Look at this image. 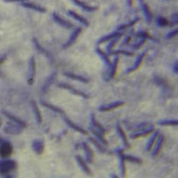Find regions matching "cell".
<instances>
[{"instance_id":"cell-1","label":"cell","mask_w":178,"mask_h":178,"mask_svg":"<svg viewBox=\"0 0 178 178\" xmlns=\"http://www.w3.org/2000/svg\"><path fill=\"white\" fill-rule=\"evenodd\" d=\"M16 163L12 160H3L0 161V173L1 174H8L12 170L15 169Z\"/></svg>"},{"instance_id":"cell-2","label":"cell","mask_w":178,"mask_h":178,"mask_svg":"<svg viewBox=\"0 0 178 178\" xmlns=\"http://www.w3.org/2000/svg\"><path fill=\"white\" fill-rule=\"evenodd\" d=\"M12 146L11 143L8 142H5V143L1 144L0 146V156L2 158H9L12 153Z\"/></svg>"},{"instance_id":"cell-3","label":"cell","mask_w":178,"mask_h":178,"mask_svg":"<svg viewBox=\"0 0 178 178\" xmlns=\"http://www.w3.org/2000/svg\"><path fill=\"white\" fill-rule=\"evenodd\" d=\"M36 66H35V59L33 56L30 60V70H29V77H28V84L33 85L34 81V77L36 74Z\"/></svg>"},{"instance_id":"cell-4","label":"cell","mask_w":178,"mask_h":178,"mask_svg":"<svg viewBox=\"0 0 178 178\" xmlns=\"http://www.w3.org/2000/svg\"><path fill=\"white\" fill-rule=\"evenodd\" d=\"M53 18L56 23H58L62 27L66 28V29H72V28H74V25L72 23L69 22V21H67V20H65L64 18H62L60 15H57V13H55V12L53 13Z\"/></svg>"},{"instance_id":"cell-5","label":"cell","mask_w":178,"mask_h":178,"mask_svg":"<svg viewBox=\"0 0 178 178\" xmlns=\"http://www.w3.org/2000/svg\"><path fill=\"white\" fill-rule=\"evenodd\" d=\"M81 32H82V28H77V29L72 33V35L70 36V38H69V40H68V42L66 44H64V46H63V48L64 49H66V48H68V47H70L72 46L74 42L76 41V39H77V37H78V35H79L80 33H81Z\"/></svg>"},{"instance_id":"cell-6","label":"cell","mask_w":178,"mask_h":178,"mask_svg":"<svg viewBox=\"0 0 178 178\" xmlns=\"http://www.w3.org/2000/svg\"><path fill=\"white\" fill-rule=\"evenodd\" d=\"M33 151L38 154L43 153L44 149H45L44 141L43 140H38V139L34 140L33 143Z\"/></svg>"},{"instance_id":"cell-7","label":"cell","mask_w":178,"mask_h":178,"mask_svg":"<svg viewBox=\"0 0 178 178\" xmlns=\"http://www.w3.org/2000/svg\"><path fill=\"white\" fill-rule=\"evenodd\" d=\"M58 87L63 88V89H66V90H68V91H70L74 94H76V95H78V96H82V97H84V98H89V95L85 94H83V92H81V91H77V90H75V89L73 88L72 86H69L68 84L62 83V84H59V85H58Z\"/></svg>"},{"instance_id":"cell-8","label":"cell","mask_w":178,"mask_h":178,"mask_svg":"<svg viewBox=\"0 0 178 178\" xmlns=\"http://www.w3.org/2000/svg\"><path fill=\"white\" fill-rule=\"evenodd\" d=\"M68 15H70L73 18H74L75 20L79 21L80 23L84 24L85 26H89V25H90L89 21H88L86 18H84L83 16L79 15H78V13H76V12H74V11H69V12H68Z\"/></svg>"},{"instance_id":"cell-9","label":"cell","mask_w":178,"mask_h":178,"mask_svg":"<svg viewBox=\"0 0 178 178\" xmlns=\"http://www.w3.org/2000/svg\"><path fill=\"white\" fill-rule=\"evenodd\" d=\"M73 2L77 5V6H79L81 9L85 10V11H87V12H94V11H96L97 10V7H91L86 3H84L82 1H80V0H73Z\"/></svg>"},{"instance_id":"cell-10","label":"cell","mask_w":178,"mask_h":178,"mask_svg":"<svg viewBox=\"0 0 178 178\" xmlns=\"http://www.w3.org/2000/svg\"><path fill=\"white\" fill-rule=\"evenodd\" d=\"M140 4L142 6V10H143V12L145 13V16L148 20V22H151L152 15V12H151V10H149L148 4L145 3L143 0H140Z\"/></svg>"},{"instance_id":"cell-11","label":"cell","mask_w":178,"mask_h":178,"mask_svg":"<svg viewBox=\"0 0 178 178\" xmlns=\"http://www.w3.org/2000/svg\"><path fill=\"white\" fill-rule=\"evenodd\" d=\"M23 7H25V8H28V9H32V10H34V11H36V12H46L47 10L45 8H43V7H41V6H37V5H35L33 3H27V2H23L22 4Z\"/></svg>"},{"instance_id":"cell-12","label":"cell","mask_w":178,"mask_h":178,"mask_svg":"<svg viewBox=\"0 0 178 178\" xmlns=\"http://www.w3.org/2000/svg\"><path fill=\"white\" fill-rule=\"evenodd\" d=\"M123 105H124V102H116V103H113V104H111V105H108V106L102 107V108H100V111H111L113 109L119 108V107L123 106Z\"/></svg>"},{"instance_id":"cell-13","label":"cell","mask_w":178,"mask_h":178,"mask_svg":"<svg viewBox=\"0 0 178 178\" xmlns=\"http://www.w3.org/2000/svg\"><path fill=\"white\" fill-rule=\"evenodd\" d=\"M65 121H66V123H67L70 128H73V129H74V131H77V132H81V133H84V134H87V133H88L86 131H84L83 129H81L80 127H78L77 125L74 124V123L72 122V121H70V119H68L67 117H65Z\"/></svg>"},{"instance_id":"cell-14","label":"cell","mask_w":178,"mask_h":178,"mask_svg":"<svg viewBox=\"0 0 178 178\" xmlns=\"http://www.w3.org/2000/svg\"><path fill=\"white\" fill-rule=\"evenodd\" d=\"M118 36H122V33H111L110 35H108V36H105L103 37L100 41H98V44H102L104 43V42L106 41H109L111 39H113V38H116Z\"/></svg>"},{"instance_id":"cell-15","label":"cell","mask_w":178,"mask_h":178,"mask_svg":"<svg viewBox=\"0 0 178 178\" xmlns=\"http://www.w3.org/2000/svg\"><path fill=\"white\" fill-rule=\"evenodd\" d=\"M65 75H67V76L70 77V78H72V79H74V80H77V81H80V82H84V83H89V82H90L89 79H86L85 77L79 76V75H76V74H73L66 73Z\"/></svg>"},{"instance_id":"cell-16","label":"cell","mask_w":178,"mask_h":178,"mask_svg":"<svg viewBox=\"0 0 178 178\" xmlns=\"http://www.w3.org/2000/svg\"><path fill=\"white\" fill-rule=\"evenodd\" d=\"M33 111H34V113H35V116H36V121L37 123H42V115H41V112L38 109V107L36 105L35 102H33Z\"/></svg>"},{"instance_id":"cell-17","label":"cell","mask_w":178,"mask_h":178,"mask_svg":"<svg viewBox=\"0 0 178 178\" xmlns=\"http://www.w3.org/2000/svg\"><path fill=\"white\" fill-rule=\"evenodd\" d=\"M153 127H152L151 129L146 131V132H141V133H133L132 134V138H139V137H143V136H147V135L149 134H151L152 132H153Z\"/></svg>"},{"instance_id":"cell-18","label":"cell","mask_w":178,"mask_h":178,"mask_svg":"<svg viewBox=\"0 0 178 178\" xmlns=\"http://www.w3.org/2000/svg\"><path fill=\"white\" fill-rule=\"evenodd\" d=\"M117 130H118V132H119V134L121 135V138L123 139V141H124V143H125L126 147H127V148H129L130 145H129V142H128V137H127V135H126L125 132L123 131V129H122V128H121L119 125H117Z\"/></svg>"},{"instance_id":"cell-19","label":"cell","mask_w":178,"mask_h":178,"mask_svg":"<svg viewBox=\"0 0 178 178\" xmlns=\"http://www.w3.org/2000/svg\"><path fill=\"white\" fill-rule=\"evenodd\" d=\"M76 160H77V162H78V164L82 167V169L86 172L87 173H89V174H91V170H90V169L88 168V166L85 164V162H84V160L82 159V157H80V156H76Z\"/></svg>"},{"instance_id":"cell-20","label":"cell","mask_w":178,"mask_h":178,"mask_svg":"<svg viewBox=\"0 0 178 178\" xmlns=\"http://www.w3.org/2000/svg\"><path fill=\"white\" fill-rule=\"evenodd\" d=\"M83 148L86 151V155H87V159L89 162H91L92 161V156H94V153H92V151H91V149L87 145V144H83Z\"/></svg>"},{"instance_id":"cell-21","label":"cell","mask_w":178,"mask_h":178,"mask_svg":"<svg viewBox=\"0 0 178 178\" xmlns=\"http://www.w3.org/2000/svg\"><path fill=\"white\" fill-rule=\"evenodd\" d=\"M91 121H92V124H94V125L97 128L98 131H100L102 133H105V132H106V131H105V129H104V127H102L100 124H99V123L97 122L96 119H95V117H94V115H91Z\"/></svg>"},{"instance_id":"cell-22","label":"cell","mask_w":178,"mask_h":178,"mask_svg":"<svg viewBox=\"0 0 178 178\" xmlns=\"http://www.w3.org/2000/svg\"><path fill=\"white\" fill-rule=\"evenodd\" d=\"M5 113V115H7V116H8V117H10L12 120H13V121H15V123H17V124H19L20 126H22V127H26V124L23 122V121L22 120H20V119H18L17 117H15V116H13V115H11V113H9V112H4Z\"/></svg>"},{"instance_id":"cell-23","label":"cell","mask_w":178,"mask_h":178,"mask_svg":"<svg viewBox=\"0 0 178 178\" xmlns=\"http://www.w3.org/2000/svg\"><path fill=\"white\" fill-rule=\"evenodd\" d=\"M42 103V105H44L45 107H47V108H49V109H51V110H53L54 111H57V112H60V113H65L64 112V111H62L61 109H59V108H57V107H55V106H53V105H50V104H48V103H45V102H41Z\"/></svg>"},{"instance_id":"cell-24","label":"cell","mask_w":178,"mask_h":178,"mask_svg":"<svg viewBox=\"0 0 178 178\" xmlns=\"http://www.w3.org/2000/svg\"><path fill=\"white\" fill-rule=\"evenodd\" d=\"M145 54H146V53H143V54H142V55L140 56V58H139V60H138V63H136V64H135V65H134V66H133L131 70H128V73H132V72H133V70H135L136 69H138V68H139V66L142 64V61H143V58H144Z\"/></svg>"},{"instance_id":"cell-25","label":"cell","mask_w":178,"mask_h":178,"mask_svg":"<svg viewBox=\"0 0 178 178\" xmlns=\"http://www.w3.org/2000/svg\"><path fill=\"white\" fill-rule=\"evenodd\" d=\"M55 75H56V74H53L51 77L49 78L48 79V81L45 83V86H44V88H43V92H46L47 91V90L49 89V87L51 86V83L53 81V79H54V77H55Z\"/></svg>"},{"instance_id":"cell-26","label":"cell","mask_w":178,"mask_h":178,"mask_svg":"<svg viewBox=\"0 0 178 178\" xmlns=\"http://www.w3.org/2000/svg\"><path fill=\"white\" fill-rule=\"evenodd\" d=\"M97 53H98V54L101 56V57L105 60V62L107 63V64H109V65H111V60H110V58L108 57V56H107V54H105L100 49H97Z\"/></svg>"},{"instance_id":"cell-27","label":"cell","mask_w":178,"mask_h":178,"mask_svg":"<svg viewBox=\"0 0 178 178\" xmlns=\"http://www.w3.org/2000/svg\"><path fill=\"white\" fill-rule=\"evenodd\" d=\"M157 25L161 26V27L168 26L169 25V21L166 18H164V17H158L157 18Z\"/></svg>"},{"instance_id":"cell-28","label":"cell","mask_w":178,"mask_h":178,"mask_svg":"<svg viewBox=\"0 0 178 178\" xmlns=\"http://www.w3.org/2000/svg\"><path fill=\"white\" fill-rule=\"evenodd\" d=\"M161 137V139H160V141H159V143L157 144V147H156V149H154V152H153V155L155 156V155H157L158 153H159V151L161 149V147H162V144H163V142H164V137L163 136H160Z\"/></svg>"},{"instance_id":"cell-29","label":"cell","mask_w":178,"mask_h":178,"mask_svg":"<svg viewBox=\"0 0 178 178\" xmlns=\"http://www.w3.org/2000/svg\"><path fill=\"white\" fill-rule=\"evenodd\" d=\"M124 157L127 159V160H129L131 162H133V163H138V164H141L142 163V160L139 159V158H136V157H133V156H124Z\"/></svg>"},{"instance_id":"cell-30","label":"cell","mask_w":178,"mask_h":178,"mask_svg":"<svg viewBox=\"0 0 178 178\" xmlns=\"http://www.w3.org/2000/svg\"><path fill=\"white\" fill-rule=\"evenodd\" d=\"M156 136H157V133H155V135L153 136V138H152V139H151V141L149 142L148 147H147V151H148V152H149V151H151V149H152V146H153V144H154V142H155L156 138H157Z\"/></svg>"},{"instance_id":"cell-31","label":"cell","mask_w":178,"mask_h":178,"mask_svg":"<svg viewBox=\"0 0 178 178\" xmlns=\"http://www.w3.org/2000/svg\"><path fill=\"white\" fill-rule=\"evenodd\" d=\"M160 125L162 126H169V125H172V126H174V125H177V121L173 120V121H162V122H159Z\"/></svg>"},{"instance_id":"cell-32","label":"cell","mask_w":178,"mask_h":178,"mask_svg":"<svg viewBox=\"0 0 178 178\" xmlns=\"http://www.w3.org/2000/svg\"><path fill=\"white\" fill-rule=\"evenodd\" d=\"M92 132H94V135H96V136H97V138H98V139H100V140H101V142H102V143H103V144H105V145H108V142H107V141L105 140V138H104V137L102 136V135H101V134H99V133H98V132H96L95 130H92Z\"/></svg>"},{"instance_id":"cell-33","label":"cell","mask_w":178,"mask_h":178,"mask_svg":"<svg viewBox=\"0 0 178 178\" xmlns=\"http://www.w3.org/2000/svg\"><path fill=\"white\" fill-rule=\"evenodd\" d=\"M118 61H119V58L117 57L115 59V66H113V70H112V73H111V78H113L116 74V70H117V65H118Z\"/></svg>"},{"instance_id":"cell-34","label":"cell","mask_w":178,"mask_h":178,"mask_svg":"<svg viewBox=\"0 0 178 178\" xmlns=\"http://www.w3.org/2000/svg\"><path fill=\"white\" fill-rule=\"evenodd\" d=\"M120 37H121V36H118V37H116V38H115V40H113V41L111 42V43L110 44V46L108 47V50H109V51H111V50L113 47H115V45L116 44V42L119 40V38H120Z\"/></svg>"},{"instance_id":"cell-35","label":"cell","mask_w":178,"mask_h":178,"mask_svg":"<svg viewBox=\"0 0 178 178\" xmlns=\"http://www.w3.org/2000/svg\"><path fill=\"white\" fill-rule=\"evenodd\" d=\"M90 140H91V142H94V143L95 144V146H96V147H97L99 149H100V151H104V149H103V148H102V146L100 145V143H98V142H97V141H95L94 138H91Z\"/></svg>"},{"instance_id":"cell-36","label":"cell","mask_w":178,"mask_h":178,"mask_svg":"<svg viewBox=\"0 0 178 178\" xmlns=\"http://www.w3.org/2000/svg\"><path fill=\"white\" fill-rule=\"evenodd\" d=\"M177 34V30H175V31H173V32H172L170 33H169L168 35H167V38H172V37H173V36H175V35Z\"/></svg>"},{"instance_id":"cell-37","label":"cell","mask_w":178,"mask_h":178,"mask_svg":"<svg viewBox=\"0 0 178 178\" xmlns=\"http://www.w3.org/2000/svg\"><path fill=\"white\" fill-rule=\"evenodd\" d=\"M6 2H17V1H24V0H5Z\"/></svg>"},{"instance_id":"cell-38","label":"cell","mask_w":178,"mask_h":178,"mask_svg":"<svg viewBox=\"0 0 178 178\" xmlns=\"http://www.w3.org/2000/svg\"><path fill=\"white\" fill-rule=\"evenodd\" d=\"M129 41H131V36H128V37H127V40L125 41V43H124V44H128V43H129Z\"/></svg>"},{"instance_id":"cell-39","label":"cell","mask_w":178,"mask_h":178,"mask_svg":"<svg viewBox=\"0 0 178 178\" xmlns=\"http://www.w3.org/2000/svg\"><path fill=\"white\" fill-rule=\"evenodd\" d=\"M7 59V57H6V56H4V57L3 58H0V64H2L5 60Z\"/></svg>"}]
</instances>
